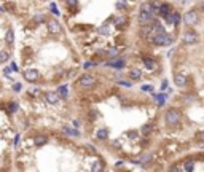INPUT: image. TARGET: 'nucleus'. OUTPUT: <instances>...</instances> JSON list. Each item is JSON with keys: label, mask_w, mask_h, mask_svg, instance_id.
<instances>
[{"label": "nucleus", "mask_w": 204, "mask_h": 172, "mask_svg": "<svg viewBox=\"0 0 204 172\" xmlns=\"http://www.w3.org/2000/svg\"><path fill=\"white\" fill-rule=\"evenodd\" d=\"M140 77H142V72H140V70H137V69H132L131 72H129V78H131L132 81H135V80H140Z\"/></svg>", "instance_id": "4468645a"}, {"label": "nucleus", "mask_w": 204, "mask_h": 172, "mask_svg": "<svg viewBox=\"0 0 204 172\" xmlns=\"http://www.w3.org/2000/svg\"><path fill=\"white\" fill-rule=\"evenodd\" d=\"M116 7H118V10H121V11H124V10L128 8V7H126V5H124L123 2H118V5H116Z\"/></svg>", "instance_id": "7c9ffc66"}, {"label": "nucleus", "mask_w": 204, "mask_h": 172, "mask_svg": "<svg viewBox=\"0 0 204 172\" xmlns=\"http://www.w3.org/2000/svg\"><path fill=\"white\" fill-rule=\"evenodd\" d=\"M115 24H116V27H120V29H124V27L128 26V21H126L124 16H120V18L115 19Z\"/></svg>", "instance_id": "2eb2a0df"}, {"label": "nucleus", "mask_w": 204, "mask_h": 172, "mask_svg": "<svg viewBox=\"0 0 204 172\" xmlns=\"http://www.w3.org/2000/svg\"><path fill=\"white\" fill-rule=\"evenodd\" d=\"M183 21H185V24H188V26H195V24H198V21H199V16H198V13L195 10H191V11L185 13Z\"/></svg>", "instance_id": "7ed1b4c3"}, {"label": "nucleus", "mask_w": 204, "mask_h": 172, "mask_svg": "<svg viewBox=\"0 0 204 172\" xmlns=\"http://www.w3.org/2000/svg\"><path fill=\"white\" fill-rule=\"evenodd\" d=\"M164 120H166V123L169 126H175L180 123V112H177L175 108H171L166 112V116H164Z\"/></svg>", "instance_id": "f03ea898"}, {"label": "nucleus", "mask_w": 204, "mask_h": 172, "mask_svg": "<svg viewBox=\"0 0 204 172\" xmlns=\"http://www.w3.org/2000/svg\"><path fill=\"white\" fill-rule=\"evenodd\" d=\"M46 142H48V137H46V136H38V137L35 139V143H37L38 147L45 145V143H46Z\"/></svg>", "instance_id": "6ab92c4d"}, {"label": "nucleus", "mask_w": 204, "mask_h": 172, "mask_svg": "<svg viewBox=\"0 0 204 172\" xmlns=\"http://www.w3.org/2000/svg\"><path fill=\"white\" fill-rule=\"evenodd\" d=\"M153 129H155V124L150 123V124H145V126L142 127V132H144V134H150Z\"/></svg>", "instance_id": "412c9836"}, {"label": "nucleus", "mask_w": 204, "mask_h": 172, "mask_svg": "<svg viewBox=\"0 0 204 172\" xmlns=\"http://www.w3.org/2000/svg\"><path fill=\"white\" fill-rule=\"evenodd\" d=\"M5 42H7V45H13V42H14V32L11 30V29L7 32V35H5Z\"/></svg>", "instance_id": "dca6fc26"}, {"label": "nucleus", "mask_w": 204, "mask_h": 172, "mask_svg": "<svg viewBox=\"0 0 204 172\" xmlns=\"http://www.w3.org/2000/svg\"><path fill=\"white\" fill-rule=\"evenodd\" d=\"M128 137L135 139V137H137V132H135V131H129V132H128Z\"/></svg>", "instance_id": "2f4dec72"}, {"label": "nucleus", "mask_w": 204, "mask_h": 172, "mask_svg": "<svg viewBox=\"0 0 204 172\" xmlns=\"http://www.w3.org/2000/svg\"><path fill=\"white\" fill-rule=\"evenodd\" d=\"M142 89H144V91H153V88H151L150 85H145V86H142Z\"/></svg>", "instance_id": "473e14b6"}, {"label": "nucleus", "mask_w": 204, "mask_h": 172, "mask_svg": "<svg viewBox=\"0 0 204 172\" xmlns=\"http://www.w3.org/2000/svg\"><path fill=\"white\" fill-rule=\"evenodd\" d=\"M93 62H86V64H84V69H89V67H93Z\"/></svg>", "instance_id": "c9c22d12"}, {"label": "nucleus", "mask_w": 204, "mask_h": 172, "mask_svg": "<svg viewBox=\"0 0 204 172\" xmlns=\"http://www.w3.org/2000/svg\"><path fill=\"white\" fill-rule=\"evenodd\" d=\"M14 91H21V85H19V83H16V85H14Z\"/></svg>", "instance_id": "e433bc0d"}, {"label": "nucleus", "mask_w": 204, "mask_h": 172, "mask_svg": "<svg viewBox=\"0 0 204 172\" xmlns=\"http://www.w3.org/2000/svg\"><path fill=\"white\" fill-rule=\"evenodd\" d=\"M48 30L51 32V35H61V34H62L61 24L58 23V21H54V19L48 21Z\"/></svg>", "instance_id": "39448f33"}, {"label": "nucleus", "mask_w": 204, "mask_h": 172, "mask_svg": "<svg viewBox=\"0 0 204 172\" xmlns=\"http://www.w3.org/2000/svg\"><path fill=\"white\" fill-rule=\"evenodd\" d=\"M102 167H104V163H102V161H96L91 169H93L94 172H97V170H102Z\"/></svg>", "instance_id": "4be33fe9"}, {"label": "nucleus", "mask_w": 204, "mask_h": 172, "mask_svg": "<svg viewBox=\"0 0 204 172\" xmlns=\"http://www.w3.org/2000/svg\"><path fill=\"white\" fill-rule=\"evenodd\" d=\"M96 83V80H94V77L93 75H89V73H86V75H83L80 80H78V85H80L81 88H91L93 85Z\"/></svg>", "instance_id": "20e7f679"}, {"label": "nucleus", "mask_w": 204, "mask_h": 172, "mask_svg": "<svg viewBox=\"0 0 204 172\" xmlns=\"http://www.w3.org/2000/svg\"><path fill=\"white\" fill-rule=\"evenodd\" d=\"M150 42L153 43V45H158V46H166V45H171V43L174 42V37L171 34H166V32H158V34H155Z\"/></svg>", "instance_id": "f257e3e1"}, {"label": "nucleus", "mask_w": 204, "mask_h": 172, "mask_svg": "<svg viewBox=\"0 0 204 172\" xmlns=\"http://www.w3.org/2000/svg\"><path fill=\"white\" fill-rule=\"evenodd\" d=\"M179 23H180V14L172 13V24H179Z\"/></svg>", "instance_id": "bb28decb"}, {"label": "nucleus", "mask_w": 204, "mask_h": 172, "mask_svg": "<svg viewBox=\"0 0 204 172\" xmlns=\"http://www.w3.org/2000/svg\"><path fill=\"white\" fill-rule=\"evenodd\" d=\"M64 132H67L69 136H77V137H78V134H80L77 129H69V127H64Z\"/></svg>", "instance_id": "393cba45"}, {"label": "nucleus", "mask_w": 204, "mask_h": 172, "mask_svg": "<svg viewBox=\"0 0 204 172\" xmlns=\"http://www.w3.org/2000/svg\"><path fill=\"white\" fill-rule=\"evenodd\" d=\"M45 99H46L48 104H56L59 101V96H58V92H46L45 94Z\"/></svg>", "instance_id": "f8f14e48"}, {"label": "nucleus", "mask_w": 204, "mask_h": 172, "mask_svg": "<svg viewBox=\"0 0 204 172\" xmlns=\"http://www.w3.org/2000/svg\"><path fill=\"white\" fill-rule=\"evenodd\" d=\"M185 170H193V161H186L185 163Z\"/></svg>", "instance_id": "c85d7f7f"}, {"label": "nucleus", "mask_w": 204, "mask_h": 172, "mask_svg": "<svg viewBox=\"0 0 204 172\" xmlns=\"http://www.w3.org/2000/svg\"><path fill=\"white\" fill-rule=\"evenodd\" d=\"M151 159H153V156H151V155H142L140 158H137V159H132L131 163H132V164H147V163H150Z\"/></svg>", "instance_id": "9d476101"}, {"label": "nucleus", "mask_w": 204, "mask_h": 172, "mask_svg": "<svg viewBox=\"0 0 204 172\" xmlns=\"http://www.w3.org/2000/svg\"><path fill=\"white\" fill-rule=\"evenodd\" d=\"M174 83H175V86H179V88H183L186 85V77L183 73H175L174 77Z\"/></svg>", "instance_id": "1a4fd4ad"}, {"label": "nucleus", "mask_w": 204, "mask_h": 172, "mask_svg": "<svg viewBox=\"0 0 204 172\" xmlns=\"http://www.w3.org/2000/svg\"><path fill=\"white\" fill-rule=\"evenodd\" d=\"M65 3H67V7L72 8V10H75L78 7V0H65Z\"/></svg>", "instance_id": "b1692460"}, {"label": "nucleus", "mask_w": 204, "mask_h": 172, "mask_svg": "<svg viewBox=\"0 0 204 172\" xmlns=\"http://www.w3.org/2000/svg\"><path fill=\"white\" fill-rule=\"evenodd\" d=\"M107 136H109V132H107V129H99L97 134H96V137L99 139V140H105Z\"/></svg>", "instance_id": "a211bd4d"}, {"label": "nucleus", "mask_w": 204, "mask_h": 172, "mask_svg": "<svg viewBox=\"0 0 204 172\" xmlns=\"http://www.w3.org/2000/svg\"><path fill=\"white\" fill-rule=\"evenodd\" d=\"M118 53H120V49H118V48H110V49H109V53H107V54H109L110 58H113V56H116Z\"/></svg>", "instance_id": "a878e982"}, {"label": "nucleus", "mask_w": 204, "mask_h": 172, "mask_svg": "<svg viewBox=\"0 0 204 172\" xmlns=\"http://www.w3.org/2000/svg\"><path fill=\"white\" fill-rule=\"evenodd\" d=\"M166 88H167V81L164 80V81H163V85H161V89H166Z\"/></svg>", "instance_id": "f704fd0d"}, {"label": "nucleus", "mask_w": 204, "mask_h": 172, "mask_svg": "<svg viewBox=\"0 0 204 172\" xmlns=\"http://www.w3.org/2000/svg\"><path fill=\"white\" fill-rule=\"evenodd\" d=\"M8 59H10V53L8 51H0V64L7 62Z\"/></svg>", "instance_id": "aec40b11"}, {"label": "nucleus", "mask_w": 204, "mask_h": 172, "mask_svg": "<svg viewBox=\"0 0 204 172\" xmlns=\"http://www.w3.org/2000/svg\"><path fill=\"white\" fill-rule=\"evenodd\" d=\"M171 10H172V7H171L169 3H161V5H158V13H160L163 18H164L167 13H171Z\"/></svg>", "instance_id": "9b49d317"}, {"label": "nucleus", "mask_w": 204, "mask_h": 172, "mask_svg": "<svg viewBox=\"0 0 204 172\" xmlns=\"http://www.w3.org/2000/svg\"><path fill=\"white\" fill-rule=\"evenodd\" d=\"M58 96L59 97H67V86H59V91H58Z\"/></svg>", "instance_id": "5701e85b"}, {"label": "nucleus", "mask_w": 204, "mask_h": 172, "mask_svg": "<svg viewBox=\"0 0 204 172\" xmlns=\"http://www.w3.org/2000/svg\"><path fill=\"white\" fill-rule=\"evenodd\" d=\"M33 21H35V23H43V21H45V16H43V14H38V16H35V18H33Z\"/></svg>", "instance_id": "c756f323"}, {"label": "nucleus", "mask_w": 204, "mask_h": 172, "mask_svg": "<svg viewBox=\"0 0 204 172\" xmlns=\"http://www.w3.org/2000/svg\"><path fill=\"white\" fill-rule=\"evenodd\" d=\"M16 108H18V105H16V104H10V110H16Z\"/></svg>", "instance_id": "4c0bfd02"}, {"label": "nucleus", "mask_w": 204, "mask_h": 172, "mask_svg": "<svg viewBox=\"0 0 204 172\" xmlns=\"http://www.w3.org/2000/svg\"><path fill=\"white\" fill-rule=\"evenodd\" d=\"M24 78L27 81L33 83V81H37L38 78H40V73H38V70H35V69H29V70L24 72Z\"/></svg>", "instance_id": "0eeeda50"}, {"label": "nucleus", "mask_w": 204, "mask_h": 172, "mask_svg": "<svg viewBox=\"0 0 204 172\" xmlns=\"http://www.w3.org/2000/svg\"><path fill=\"white\" fill-rule=\"evenodd\" d=\"M109 65H112V67H115V69H121L126 65V61L124 59H115V61H112V62H109Z\"/></svg>", "instance_id": "ddd939ff"}, {"label": "nucleus", "mask_w": 204, "mask_h": 172, "mask_svg": "<svg viewBox=\"0 0 204 172\" xmlns=\"http://www.w3.org/2000/svg\"><path fill=\"white\" fill-rule=\"evenodd\" d=\"M120 85H123V86H131V83H129V81H120Z\"/></svg>", "instance_id": "72a5a7b5"}, {"label": "nucleus", "mask_w": 204, "mask_h": 172, "mask_svg": "<svg viewBox=\"0 0 204 172\" xmlns=\"http://www.w3.org/2000/svg\"><path fill=\"white\" fill-rule=\"evenodd\" d=\"M153 19V14L151 13H147V11H140L139 13V23L140 24H150V21Z\"/></svg>", "instance_id": "6e6552de"}, {"label": "nucleus", "mask_w": 204, "mask_h": 172, "mask_svg": "<svg viewBox=\"0 0 204 172\" xmlns=\"http://www.w3.org/2000/svg\"><path fill=\"white\" fill-rule=\"evenodd\" d=\"M100 34H102V35H109V34H110V29H109V26H104V27H100Z\"/></svg>", "instance_id": "cd10ccee"}, {"label": "nucleus", "mask_w": 204, "mask_h": 172, "mask_svg": "<svg viewBox=\"0 0 204 172\" xmlns=\"http://www.w3.org/2000/svg\"><path fill=\"white\" fill-rule=\"evenodd\" d=\"M183 42L186 45H193V43H198V34L193 30H188L183 34Z\"/></svg>", "instance_id": "423d86ee"}, {"label": "nucleus", "mask_w": 204, "mask_h": 172, "mask_svg": "<svg viewBox=\"0 0 204 172\" xmlns=\"http://www.w3.org/2000/svg\"><path fill=\"white\" fill-rule=\"evenodd\" d=\"M144 64H145V67H147V69H150V70L155 69V61L150 59V58H144Z\"/></svg>", "instance_id": "f3484780"}]
</instances>
